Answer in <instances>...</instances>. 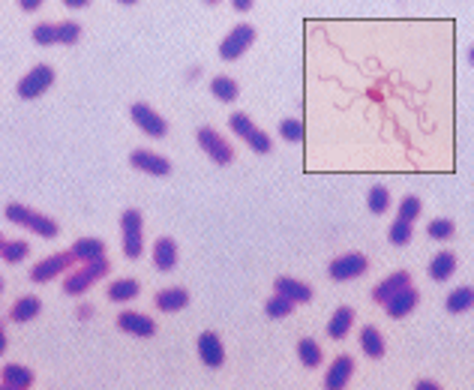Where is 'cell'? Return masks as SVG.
<instances>
[{
  "label": "cell",
  "instance_id": "6da1fadb",
  "mask_svg": "<svg viewBox=\"0 0 474 390\" xmlns=\"http://www.w3.org/2000/svg\"><path fill=\"white\" fill-rule=\"evenodd\" d=\"M4 217L9 222H16V226L30 228L33 234H40V238H54V234H57V222L54 219L42 217V214H37V210H30L25 205H6Z\"/></svg>",
  "mask_w": 474,
  "mask_h": 390
},
{
  "label": "cell",
  "instance_id": "7a4b0ae2",
  "mask_svg": "<svg viewBox=\"0 0 474 390\" xmlns=\"http://www.w3.org/2000/svg\"><path fill=\"white\" fill-rule=\"evenodd\" d=\"M366 270H370V258H366L363 252H346V255H339V258L330 262L327 274L334 282H348V279L363 276Z\"/></svg>",
  "mask_w": 474,
  "mask_h": 390
},
{
  "label": "cell",
  "instance_id": "3957f363",
  "mask_svg": "<svg viewBox=\"0 0 474 390\" xmlns=\"http://www.w3.org/2000/svg\"><path fill=\"white\" fill-rule=\"evenodd\" d=\"M51 85H54V69L49 63H40V66H33L30 73L18 81L16 90H18L21 99H37L40 93H45Z\"/></svg>",
  "mask_w": 474,
  "mask_h": 390
},
{
  "label": "cell",
  "instance_id": "277c9868",
  "mask_svg": "<svg viewBox=\"0 0 474 390\" xmlns=\"http://www.w3.org/2000/svg\"><path fill=\"white\" fill-rule=\"evenodd\" d=\"M255 42V28L253 25H237L229 37L222 39L219 45V57L222 61H237V57H243L246 49Z\"/></svg>",
  "mask_w": 474,
  "mask_h": 390
},
{
  "label": "cell",
  "instance_id": "5b68a950",
  "mask_svg": "<svg viewBox=\"0 0 474 390\" xmlns=\"http://www.w3.org/2000/svg\"><path fill=\"white\" fill-rule=\"evenodd\" d=\"M198 145H201V150L207 153V157L217 162V165H229L231 159H234V150H231V145L225 141L217 129H210V126H205V129H198Z\"/></svg>",
  "mask_w": 474,
  "mask_h": 390
},
{
  "label": "cell",
  "instance_id": "8992f818",
  "mask_svg": "<svg viewBox=\"0 0 474 390\" xmlns=\"http://www.w3.org/2000/svg\"><path fill=\"white\" fill-rule=\"evenodd\" d=\"M141 228H145V219H141L138 210H123L121 231H123V252H126V258H138L141 255Z\"/></svg>",
  "mask_w": 474,
  "mask_h": 390
},
{
  "label": "cell",
  "instance_id": "52a82bcc",
  "mask_svg": "<svg viewBox=\"0 0 474 390\" xmlns=\"http://www.w3.org/2000/svg\"><path fill=\"white\" fill-rule=\"evenodd\" d=\"M75 262H78V258L73 255V250H69V252H57L51 258H42V262H37V264L30 267V279L33 282H49L57 274H63L66 267H73Z\"/></svg>",
  "mask_w": 474,
  "mask_h": 390
},
{
  "label": "cell",
  "instance_id": "ba28073f",
  "mask_svg": "<svg viewBox=\"0 0 474 390\" xmlns=\"http://www.w3.org/2000/svg\"><path fill=\"white\" fill-rule=\"evenodd\" d=\"M129 114H133V123H138L150 138H162L165 133H169V123H165L162 117L145 102H135L133 109H129Z\"/></svg>",
  "mask_w": 474,
  "mask_h": 390
},
{
  "label": "cell",
  "instance_id": "9c48e42d",
  "mask_svg": "<svg viewBox=\"0 0 474 390\" xmlns=\"http://www.w3.org/2000/svg\"><path fill=\"white\" fill-rule=\"evenodd\" d=\"M198 358L205 366H210V370H219V366L225 363V348L217 334H210V330H205V334L198 336Z\"/></svg>",
  "mask_w": 474,
  "mask_h": 390
},
{
  "label": "cell",
  "instance_id": "30bf717a",
  "mask_svg": "<svg viewBox=\"0 0 474 390\" xmlns=\"http://www.w3.org/2000/svg\"><path fill=\"white\" fill-rule=\"evenodd\" d=\"M129 162H133V169L145 171V174H153V177L171 174V162L165 159V157H157V153H150V150H133Z\"/></svg>",
  "mask_w": 474,
  "mask_h": 390
},
{
  "label": "cell",
  "instance_id": "8fae6325",
  "mask_svg": "<svg viewBox=\"0 0 474 390\" xmlns=\"http://www.w3.org/2000/svg\"><path fill=\"white\" fill-rule=\"evenodd\" d=\"M274 291L282 294V298L294 300V303H310V300H312V294H315L310 286H306V282L291 279V276H279V279L274 282Z\"/></svg>",
  "mask_w": 474,
  "mask_h": 390
},
{
  "label": "cell",
  "instance_id": "7c38bea8",
  "mask_svg": "<svg viewBox=\"0 0 474 390\" xmlns=\"http://www.w3.org/2000/svg\"><path fill=\"white\" fill-rule=\"evenodd\" d=\"M408 286H411V274H406V270H399V274H390L387 279H382V282H378V286L372 288V300H375V303H387L396 291L408 288Z\"/></svg>",
  "mask_w": 474,
  "mask_h": 390
},
{
  "label": "cell",
  "instance_id": "4fadbf2b",
  "mask_svg": "<svg viewBox=\"0 0 474 390\" xmlns=\"http://www.w3.org/2000/svg\"><path fill=\"white\" fill-rule=\"evenodd\" d=\"M351 372H354V360L348 358V354H339V358L330 363L327 375H324V387H330V390H342V387L348 384Z\"/></svg>",
  "mask_w": 474,
  "mask_h": 390
},
{
  "label": "cell",
  "instance_id": "5bb4252c",
  "mask_svg": "<svg viewBox=\"0 0 474 390\" xmlns=\"http://www.w3.org/2000/svg\"><path fill=\"white\" fill-rule=\"evenodd\" d=\"M117 327L126 330V334H135V336H153L157 334V322L141 312H121L117 318Z\"/></svg>",
  "mask_w": 474,
  "mask_h": 390
},
{
  "label": "cell",
  "instance_id": "9a60e30c",
  "mask_svg": "<svg viewBox=\"0 0 474 390\" xmlns=\"http://www.w3.org/2000/svg\"><path fill=\"white\" fill-rule=\"evenodd\" d=\"M418 300H420V294L408 286V288L396 291L394 298H390V300L384 303V310H387V315H390V318H406V315L414 310V306H418Z\"/></svg>",
  "mask_w": 474,
  "mask_h": 390
},
{
  "label": "cell",
  "instance_id": "2e32d148",
  "mask_svg": "<svg viewBox=\"0 0 474 390\" xmlns=\"http://www.w3.org/2000/svg\"><path fill=\"white\" fill-rule=\"evenodd\" d=\"M0 384H4L6 390H25V387L33 384V372L21 363H6L4 372H0Z\"/></svg>",
  "mask_w": 474,
  "mask_h": 390
},
{
  "label": "cell",
  "instance_id": "e0dca14e",
  "mask_svg": "<svg viewBox=\"0 0 474 390\" xmlns=\"http://www.w3.org/2000/svg\"><path fill=\"white\" fill-rule=\"evenodd\" d=\"M157 310H162V312H177V310H186L189 306V291H183V288H165V291H159L157 294Z\"/></svg>",
  "mask_w": 474,
  "mask_h": 390
},
{
  "label": "cell",
  "instance_id": "ac0fdd59",
  "mask_svg": "<svg viewBox=\"0 0 474 390\" xmlns=\"http://www.w3.org/2000/svg\"><path fill=\"white\" fill-rule=\"evenodd\" d=\"M351 324H354V310L351 306H339V310L334 312V318L327 322V336L330 339H346Z\"/></svg>",
  "mask_w": 474,
  "mask_h": 390
},
{
  "label": "cell",
  "instance_id": "d6986e66",
  "mask_svg": "<svg viewBox=\"0 0 474 390\" xmlns=\"http://www.w3.org/2000/svg\"><path fill=\"white\" fill-rule=\"evenodd\" d=\"M153 264L159 270H174L177 264V243L171 238H159L157 246H153Z\"/></svg>",
  "mask_w": 474,
  "mask_h": 390
},
{
  "label": "cell",
  "instance_id": "ffe728a7",
  "mask_svg": "<svg viewBox=\"0 0 474 390\" xmlns=\"http://www.w3.org/2000/svg\"><path fill=\"white\" fill-rule=\"evenodd\" d=\"M360 348H363L366 358H375V360H378V358H384V351H387L384 336L378 334L372 324H366V327L360 330Z\"/></svg>",
  "mask_w": 474,
  "mask_h": 390
},
{
  "label": "cell",
  "instance_id": "44dd1931",
  "mask_svg": "<svg viewBox=\"0 0 474 390\" xmlns=\"http://www.w3.org/2000/svg\"><path fill=\"white\" fill-rule=\"evenodd\" d=\"M454 270H456V255L454 252H438L432 262H430V276L435 282H444L454 276Z\"/></svg>",
  "mask_w": 474,
  "mask_h": 390
},
{
  "label": "cell",
  "instance_id": "7402d4cb",
  "mask_svg": "<svg viewBox=\"0 0 474 390\" xmlns=\"http://www.w3.org/2000/svg\"><path fill=\"white\" fill-rule=\"evenodd\" d=\"M102 252H105V243L97 238H81L73 246V255L78 262H93V258H102Z\"/></svg>",
  "mask_w": 474,
  "mask_h": 390
},
{
  "label": "cell",
  "instance_id": "603a6c76",
  "mask_svg": "<svg viewBox=\"0 0 474 390\" xmlns=\"http://www.w3.org/2000/svg\"><path fill=\"white\" fill-rule=\"evenodd\" d=\"M210 93L217 97L219 102H234L237 93H241V87H237V81L229 78V75H217L210 81Z\"/></svg>",
  "mask_w": 474,
  "mask_h": 390
},
{
  "label": "cell",
  "instance_id": "cb8c5ba5",
  "mask_svg": "<svg viewBox=\"0 0 474 390\" xmlns=\"http://www.w3.org/2000/svg\"><path fill=\"white\" fill-rule=\"evenodd\" d=\"M40 310H42V300H40V298H21V300L13 306L9 318H13V322H18V324H25V322H30V318H37Z\"/></svg>",
  "mask_w": 474,
  "mask_h": 390
},
{
  "label": "cell",
  "instance_id": "d4e9b609",
  "mask_svg": "<svg viewBox=\"0 0 474 390\" xmlns=\"http://www.w3.org/2000/svg\"><path fill=\"white\" fill-rule=\"evenodd\" d=\"M471 303H474V291H471L468 286H462V288H456V291L447 294V303H444V306H447V312L459 315V312H468Z\"/></svg>",
  "mask_w": 474,
  "mask_h": 390
},
{
  "label": "cell",
  "instance_id": "484cf974",
  "mask_svg": "<svg viewBox=\"0 0 474 390\" xmlns=\"http://www.w3.org/2000/svg\"><path fill=\"white\" fill-rule=\"evenodd\" d=\"M90 282H97V276H93L87 267L85 270H75V274H69L63 279V291L66 294H85L90 288Z\"/></svg>",
  "mask_w": 474,
  "mask_h": 390
},
{
  "label": "cell",
  "instance_id": "4316f807",
  "mask_svg": "<svg viewBox=\"0 0 474 390\" xmlns=\"http://www.w3.org/2000/svg\"><path fill=\"white\" fill-rule=\"evenodd\" d=\"M138 294V282L135 279H117L109 286V300L114 303H123V300H133Z\"/></svg>",
  "mask_w": 474,
  "mask_h": 390
},
{
  "label": "cell",
  "instance_id": "83f0119b",
  "mask_svg": "<svg viewBox=\"0 0 474 390\" xmlns=\"http://www.w3.org/2000/svg\"><path fill=\"white\" fill-rule=\"evenodd\" d=\"M298 358H300V363L310 366V370H315V366L322 363L324 354H322V348H318V342H315V339L306 336V339L298 342Z\"/></svg>",
  "mask_w": 474,
  "mask_h": 390
},
{
  "label": "cell",
  "instance_id": "f1b7e54d",
  "mask_svg": "<svg viewBox=\"0 0 474 390\" xmlns=\"http://www.w3.org/2000/svg\"><path fill=\"white\" fill-rule=\"evenodd\" d=\"M411 238H414V222H406V219H396L387 231V240L394 246H406L411 243Z\"/></svg>",
  "mask_w": 474,
  "mask_h": 390
},
{
  "label": "cell",
  "instance_id": "f546056e",
  "mask_svg": "<svg viewBox=\"0 0 474 390\" xmlns=\"http://www.w3.org/2000/svg\"><path fill=\"white\" fill-rule=\"evenodd\" d=\"M265 312L270 315V318H286V315H291L294 312V300H288V298H282V294H274L267 303H265Z\"/></svg>",
  "mask_w": 474,
  "mask_h": 390
},
{
  "label": "cell",
  "instance_id": "4dcf8cb0",
  "mask_svg": "<svg viewBox=\"0 0 474 390\" xmlns=\"http://www.w3.org/2000/svg\"><path fill=\"white\" fill-rule=\"evenodd\" d=\"M30 246L25 240H4V246H0V255H4V262H21V258H28Z\"/></svg>",
  "mask_w": 474,
  "mask_h": 390
},
{
  "label": "cell",
  "instance_id": "1f68e13d",
  "mask_svg": "<svg viewBox=\"0 0 474 390\" xmlns=\"http://www.w3.org/2000/svg\"><path fill=\"white\" fill-rule=\"evenodd\" d=\"M366 205H370L372 214H384V210L390 207V193L384 186H372L370 195H366Z\"/></svg>",
  "mask_w": 474,
  "mask_h": 390
},
{
  "label": "cell",
  "instance_id": "d6a6232c",
  "mask_svg": "<svg viewBox=\"0 0 474 390\" xmlns=\"http://www.w3.org/2000/svg\"><path fill=\"white\" fill-rule=\"evenodd\" d=\"M420 210H423L420 198H418V195H406V198H402V205H399V219L414 222V219L420 217Z\"/></svg>",
  "mask_w": 474,
  "mask_h": 390
},
{
  "label": "cell",
  "instance_id": "836d02e7",
  "mask_svg": "<svg viewBox=\"0 0 474 390\" xmlns=\"http://www.w3.org/2000/svg\"><path fill=\"white\" fill-rule=\"evenodd\" d=\"M78 37H81V25H78V21H63V25H57V42L75 45Z\"/></svg>",
  "mask_w": 474,
  "mask_h": 390
},
{
  "label": "cell",
  "instance_id": "e575fe53",
  "mask_svg": "<svg viewBox=\"0 0 474 390\" xmlns=\"http://www.w3.org/2000/svg\"><path fill=\"white\" fill-rule=\"evenodd\" d=\"M454 219H435L430 222V238L432 240H447V238H454Z\"/></svg>",
  "mask_w": 474,
  "mask_h": 390
},
{
  "label": "cell",
  "instance_id": "d590c367",
  "mask_svg": "<svg viewBox=\"0 0 474 390\" xmlns=\"http://www.w3.org/2000/svg\"><path fill=\"white\" fill-rule=\"evenodd\" d=\"M33 42L37 45H51V42H57V25H37L33 28Z\"/></svg>",
  "mask_w": 474,
  "mask_h": 390
},
{
  "label": "cell",
  "instance_id": "8d00e7d4",
  "mask_svg": "<svg viewBox=\"0 0 474 390\" xmlns=\"http://www.w3.org/2000/svg\"><path fill=\"white\" fill-rule=\"evenodd\" d=\"M279 135L286 138V141H300L303 138V123L294 121V117H288V121L279 123Z\"/></svg>",
  "mask_w": 474,
  "mask_h": 390
},
{
  "label": "cell",
  "instance_id": "74e56055",
  "mask_svg": "<svg viewBox=\"0 0 474 390\" xmlns=\"http://www.w3.org/2000/svg\"><path fill=\"white\" fill-rule=\"evenodd\" d=\"M229 123H231V129H234V133L241 135V138H250V135L255 133V126H253V121H250L246 114H231Z\"/></svg>",
  "mask_w": 474,
  "mask_h": 390
},
{
  "label": "cell",
  "instance_id": "f35d334b",
  "mask_svg": "<svg viewBox=\"0 0 474 390\" xmlns=\"http://www.w3.org/2000/svg\"><path fill=\"white\" fill-rule=\"evenodd\" d=\"M246 141H250V147H253L255 153H270V150H274V145H270V135L262 133V129H255V133L246 138Z\"/></svg>",
  "mask_w": 474,
  "mask_h": 390
},
{
  "label": "cell",
  "instance_id": "ab89813d",
  "mask_svg": "<svg viewBox=\"0 0 474 390\" xmlns=\"http://www.w3.org/2000/svg\"><path fill=\"white\" fill-rule=\"evenodd\" d=\"M234 9H237V13H250V9H253V0H234Z\"/></svg>",
  "mask_w": 474,
  "mask_h": 390
},
{
  "label": "cell",
  "instance_id": "60d3db41",
  "mask_svg": "<svg viewBox=\"0 0 474 390\" xmlns=\"http://www.w3.org/2000/svg\"><path fill=\"white\" fill-rule=\"evenodd\" d=\"M21 9H25V13H37V9H40V0H21Z\"/></svg>",
  "mask_w": 474,
  "mask_h": 390
},
{
  "label": "cell",
  "instance_id": "b9f144b4",
  "mask_svg": "<svg viewBox=\"0 0 474 390\" xmlns=\"http://www.w3.org/2000/svg\"><path fill=\"white\" fill-rule=\"evenodd\" d=\"M414 387H418V390H438V384H435V382H430V378H420V382L414 384Z\"/></svg>",
  "mask_w": 474,
  "mask_h": 390
},
{
  "label": "cell",
  "instance_id": "7bdbcfd3",
  "mask_svg": "<svg viewBox=\"0 0 474 390\" xmlns=\"http://www.w3.org/2000/svg\"><path fill=\"white\" fill-rule=\"evenodd\" d=\"M87 4H90V0H66V6H69V9H85Z\"/></svg>",
  "mask_w": 474,
  "mask_h": 390
},
{
  "label": "cell",
  "instance_id": "ee69618b",
  "mask_svg": "<svg viewBox=\"0 0 474 390\" xmlns=\"http://www.w3.org/2000/svg\"><path fill=\"white\" fill-rule=\"evenodd\" d=\"M90 315H93V306H87V303H85V306H78V318H85V322H87Z\"/></svg>",
  "mask_w": 474,
  "mask_h": 390
}]
</instances>
